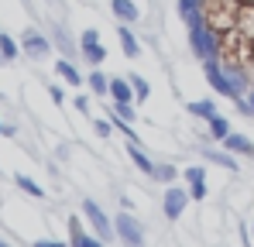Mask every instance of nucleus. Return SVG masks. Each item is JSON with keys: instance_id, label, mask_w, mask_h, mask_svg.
Wrapping results in <instances>:
<instances>
[{"instance_id": "nucleus-1", "label": "nucleus", "mask_w": 254, "mask_h": 247, "mask_svg": "<svg viewBox=\"0 0 254 247\" xmlns=\"http://www.w3.org/2000/svg\"><path fill=\"white\" fill-rule=\"evenodd\" d=\"M186 28H189V48H192V55H196L199 62L220 59V35L206 24V17H203V14H199V17H192Z\"/></svg>"}, {"instance_id": "nucleus-19", "label": "nucleus", "mask_w": 254, "mask_h": 247, "mask_svg": "<svg viewBox=\"0 0 254 247\" xmlns=\"http://www.w3.org/2000/svg\"><path fill=\"white\" fill-rule=\"evenodd\" d=\"M151 179H155V182H162V185H169V182H179V179H182V168H175V165L162 162V165H155Z\"/></svg>"}, {"instance_id": "nucleus-16", "label": "nucleus", "mask_w": 254, "mask_h": 247, "mask_svg": "<svg viewBox=\"0 0 254 247\" xmlns=\"http://www.w3.org/2000/svg\"><path fill=\"white\" fill-rule=\"evenodd\" d=\"M206 130H210V141H223L234 127H230V121H227L223 114H213L210 121H206Z\"/></svg>"}, {"instance_id": "nucleus-4", "label": "nucleus", "mask_w": 254, "mask_h": 247, "mask_svg": "<svg viewBox=\"0 0 254 247\" xmlns=\"http://www.w3.org/2000/svg\"><path fill=\"white\" fill-rule=\"evenodd\" d=\"M114 230H117V241L121 244H130V247H137V244H144V223L134 216V209H121L117 216H114Z\"/></svg>"}, {"instance_id": "nucleus-33", "label": "nucleus", "mask_w": 254, "mask_h": 247, "mask_svg": "<svg viewBox=\"0 0 254 247\" xmlns=\"http://www.w3.org/2000/svg\"><path fill=\"white\" fill-rule=\"evenodd\" d=\"M241 3H254V0H241Z\"/></svg>"}, {"instance_id": "nucleus-21", "label": "nucleus", "mask_w": 254, "mask_h": 247, "mask_svg": "<svg viewBox=\"0 0 254 247\" xmlns=\"http://www.w3.org/2000/svg\"><path fill=\"white\" fill-rule=\"evenodd\" d=\"M14 182H17V189H21V192H28L31 199H45V189L31 179V175H14Z\"/></svg>"}, {"instance_id": "nucleus-11", "label": "nucleus", "mask_w": 254, "mask_h": 247, "mask_svg": "<svg viewBox=\"0 0 254 247\" xmlns=\"http://www.w3.org/2000/svg\"><path fill=\"white\" fill-rule=\"evenodd\" d=\"M186 114H192L196 121H210L213 114H220V107H216V100L213 96H206V100H192V103H186Z\"/></svg>"}, {"instance_id": "nucleus-25", "label": "nucleus", "mask_w": 254, "mask_h": 247, "mask_svg": "<svg viewBox=\"0 0 254 247\" xmlns=\"http://www.w3.org/2000/svg\"><path fill=\"white\" fill-rule=\"evenodd\" d=\"M182 179H186V185H189V182H206V165H186V168H182Z\"/></svg>"}, {"instance_id": "nucleus-8", "label": "nucleus", "mask_w": 254, "mask_h": 247, "mask_svg": "<svg viewBox=\"0 0 254 247\" xmlns=\"http://www.w3.org/2000/svg\"><path fill=\"white\" fill-rule=\"evenodd\" d=\"M110 14H114L117 21H124V24H137V21H141L137 0H110Z\"/></svg>"}, {"instance_id": "nucleus-27", "label": "nucleus", "mask_w": 254, "mask_h": 247, "mask_svg": "<svg viewBox=\"0 0 254 247\" xmlns=\"http://www.w3.org/2000/svg\"><path fill=\"white\" fill-rule=\"evenodd\" d=\"M114 130H117V127H114V121H93V134H96L100 141H107Z\"/></svg>"}, {"instance_id": "nucleus-13", "label": "nucleus", "mask_w": 254, "mask_h": 247, "mask_svg": "<svg viewBox=\"0 0 254 247\" xmlns=\"http://www.w3.org/2000/svg\"><path fill=\"white\" fill-rule=\"evenodd\" d=\"M203 158L206 162H213V165H220V168H227V172H237L241 168V162H237V155L234 151H213V148H203Z\"/></svg>"}, {"instance_id": "nucleus-14", "label": "nucleus", "mask_w": 254, "mask_h": 247, "mask_svg": "<svg viewBox=\"0 0 254 247\" xmlns=\"http://www.w3.org/2000/svg\"><path fill=\"white\" fill-rule=\"evenodd\" d=\"M86 86H89L93 96H110V76H107L100 65H93V72L86 76Z\"/></svg>"}, {"instance_id": "nucleus-29", "label": "nucleus", "mask_w": 254, "mask_h": 247, "mask_svg": "<svg viewBox=\"0 0 254 247\" xmlns=\"http://www.w3.org/2000/svg\"><path fill=\"white\" fill-rule=\"evenodd\" d=\"M48 96H52V103H59V107L65 103V89H62V86H48Z\"/></svg>"}, {"instance_id": "nucleus-28", "label": "nucleus", "mask_w": 254, "mask_h": 247, "mask_svg": "<svg viewBox=\"0 0 254 247\" xmlns=\"http://www.w3.org/2000/svg\"><path fill=\"white\" fill-rule=\"evenodd\" d=\"M189 196H192V203H203L210 196V185L206 182H189Z\"/></svg>"}, {"instance_id": "nucleus-35", "label": "nucleus", "mask_w": 254, "mask_h": 247, "mask_svg": "<svg viewBox=\"0 0 254 247\" xmlns=\"http://www.w3.org/2000/svg\"><path fill=\"white\" fill-rule=\"evenodd\" d=\"M0 247H3V237H0Z\"/></svg>"}, {"instance_id": "nucleus-31", "label": "nucleus", "mask_w": 254, "mask_h": 247, "mask_svg": "<svg viewBox=\"0 0 254 247\" xmlns=\"http://www.w3.org/2000/svg\"><path fill=\"white\" fill-rule=\"evenodd\" d=\"M72 107H76L79 114H89V96H83V93H79V96L72 100Z\"/></svg>"}, {"instance_id": "nucleus-3", "label": "nucleus", "mask_w": 254, "mask_h": 247, "mask_svg": "<svg viewBox=\"0 0 254 247\" xmlns=\"http://www.w3.org/2000/svg\"><path fill=\"white\" fill-rule=\"evenodd\" d=\"M189 203H192L189 185H179V182H169V185H165V192H162V213H165L169 223H179V220L186 216Z\"/></svg>"}, {"instance_id": "nucleus-2", "label": "nucleus", "mask_w": 254, "mask_h": 247, "mask_svg": "<svg viewBox=\"0 0 254 247\" xmlns=\"http://www.w3.org/2000/svg\"><path fill=\"white\" fill-rule=\"evenodd\" d=\"M83 216H86V223H89V230H93L103 244H114V241H117L114 220L107 216V209L96 203V199H86V196H83Z\"/></svg>"}, {"instance_id": "nucleus-24", "label": "nucleus", "mask_w": 254, "mask_h": 247, "mask_svg": "<svg viewBox=\"0 0 254 247\" xmlns=\"http://www.w3.org/2000/svg\"><path fill=\"white\" fill-rule=\"evenodd\" d=\"M17 52H21V45L10 38V35H3V31H0V59H3V62H10V59H17Z\"/></svg>"}, {"instance_id": "nucleus-5", "label": "nucleus", "mask_w": 254, "mask_h": 247, "mask_svg": "<svg viewBox=\"0 0 254 247\" xmlns=\"http://www.w3.org/2000/svg\"><path fill=\"white\" fill-rule=\"evenodd\" d=\"M21 52H24L28 59H35V62H38V59H48V55H52V41L45 38L42 31L28 28V31L21 35Z\"/></svg>"}, {"instance_id": "nucleus-10", "label": "nucleus", "mask_w": 254, "mask_h": 247, "mask_svg": "<svg viewBox=\"0 0 254 247\" xmlns=\"http://www.w3.org/2000/svg\"><path fill=\"white\" fill-rule=\"evenodd\" d=\"M117 41H121L124 59H137V55H141V41H137V35L130 31V24H124V21H121V28H117Z\"/></svg>"}, {"instance_id": "nucleus-17", "label": "nucleus", "mask_w": 254, "mask_h": 247, "mask_svg": "<svg viewBox=\"0 0 254 247\" xmlns=\"http://www.w3.org/2000/svg\"><path fill=\"white\" fill-rule=\"evenodd\" d=\"M110 121L137 124V103H110Z\"/></svg>"}, {"instance_id": "nucleus-32", "label": "nucleus", "mask_w": 254, "mask_h": 247, "mask_svg": "<svg viewBox=\"0 0 254 247\" xmlns=\"http://www.w3.org/2000/svg\"><path fill=\"white\" fill-rule=\"evenodd\" d=\"M251 241H254V223H251Z\"/></svg>"}, {"instance_id": "nucleus-15", "label": "nucleus", "mask_w": 254, "mask_h": 247, "mask_svg": "<svg viewBox=\"0 0 254 247\" xmlns=\"http://www.w3.org/2000/svg\"><path fill=\"white\" fill-rule=\"evenodd\" d=\"M127 155H130V162H134V168H141V175H148L151 179V172H155V162L137 148V141H127Z\"/></svg>"}, {"instance_id": "nucleus-23", "label": "nucleus", "mask_w": 254, "mask_h": 247, "mask_svg": "<svg viewBox=\"0 0 254 247\" xmlns=\"http://www.w3.org/2000/svg\"><path fill=\"white\" fill-rule=\"evenodd\" d=\"M199 14H203V3H199V0H179V17H182L186 24H189L192 17H199Z\"/></svg>"}, {"instance_id": "nucleus-20", "label": "nucleus", "mask_w": 254, "mask_h": 247, "mask_svg": "<svg viewBox=\"0 0 254 247\" xmlns=\"http://www.w3.org/2000/svg\"><path fill=\"white\" fill-rule=\"evenodd\" d=\"M237 28L254 38V3H241L237 7Z\"/></svg>"}, {"instance_id": "nucleus-6", "label": "nucleus", "mask_w": 254, "mask_h": 247, "mask_svg": "<svg viewBox=\"0 0 254 247\" xmlns=\"http://www.w3.org/2000/svg\"><path fill=\"white\" fill-rule=\"evenodd\" d=\"M69 244H76V247H100L103 241H100L96 234L83 230V220H79V216H69Z\"/></svg>"}, {"instance_id": "nucleus-30", "label": "nucleus", "mask_w": 254, "mask_h": 247, "mask_svg": "<svg viewBox=\"0 0 254 247\" xmlns=\"http://www.w3.org/2000/svg\"><path fill=\"white\" fill-rule=\"evenodd\" d=\"M89 41H100V31L96 28H86L83 35H79V45H89Z\"/></svg>"}, {"instance_id": "nucleus-12", "label": "nucleus", "mask_w": 254, "mask_h": 247, "mask_svg": "<svg viewBox=\"0 0 254 247\" xmlns=\"http://www.w3.org/2000/svg\"><path fill=\"white\" fill-rule=\"evenodd\" d=\"M55 72H59V79L65 82V86H83V82H86L83 72H79V69L65 59V55H62V59H55Z\"/></svg>"}, {"instance_id": "nucleus-26", "label": "nucleus", "mask_w": 254, "mask_h": 247, "mask_svg": "<svg viewBox=\"0 0 254 247\" xmlns=\"http://www.w3.org/2000/svg\"><path fill=\"white\" fill-rule=\"evenodd\" d=\"M55 45L62 48V55H65V59H72V55H76V48H72V41L65 38V31H62V28H55Z\"/></svg>"}, {"instance_id": "nucleus-18", "label": "nucleus", "mask_w": 254, "mask_h": 247, "mask_svg": "<svg viewBox=\"0 0 254 247\" xmlns=\"http://www.w3.org/2000/svg\"><path fill=\"white\" fill-rule=\"evenodd\" d=\"M79 52H83V59L89 65H103L107 62V48H103V41H89V45H79Z\"/></svg>"}, {"instance_id": "nucleus-9", "label": "nucleus", "mask_w": 254, "mask_h": 247, "mask_svg": "<svg viewBox=\"0 0 254 247\" xmlns=\"http://www.w3.org/2000/svg\"><path fill=\"white\" fill-rule=\"evenodd\" d=\"M110 100H114V103H137V100H134L130 76H110Z\"/></svg>"}, {"instance_id": "nucleus-7", "label": "nucleus", "mask_w": 254, "mask_h": 247, "mask_svg": "<svg viewBox=\"0 0 254 247\" xmlns=\"http://www.w3.org/2000/svg\"><path fill=\"white\" fill-rule=\"evenodd\" d=\"M227 151H234V155H241V158H254V141L248 134H237V130H230L223 141H220Z\"/></svg>"}, {"instance_id": "nucleus-34", "label": "nucleus", "mask_w": 254, "mask_h": 247, "mask_svg": "<svg viewBox=\"0 0 254 247\" xmlns=\"http://www.w3.org/2000/svg\"><path fill=\"white\" fill-rule=\"evenodd\" d=\"M0 134H3V124H0Z\"/></svg>"}, {"instance_id": "nucleus-22", "label": "nucleus", "mask_w": 254, "mask_h": 247, "mask_svg": "<svg viewBox=\"0 0 254 247\" xmlns=\"http://www.w3.org/2000/svg\"><path fill=\"white\" fill-rule=\"evenodd\" d=\"M130 86H134V100H137V103H148V96H151V82L144 79V76H137V72H130Z\"/></svg>"}]
</instances>
